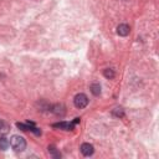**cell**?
Masks as SVG:
<instances>
[{"label":"cell","instance_id":"obj_7","mask_svg":"<svg viewBox=\"0 0 159 159\" xmlns=\"http://www.w3.org/2000/svg\"><path fill=\"white\" fill-rule=\"evenodd\" d=\"M91 92L94 96H98L101 93V86H99V83H92L91 84Z\"/></svg>","mask_w":159,"mask_h":159},{"label":"cell","instance_id":"obj_8","mask_svg":"<svg viewBox=\"0 0 159 159\" xmlns=\"http://www.w3.org/2000/svg\"><path fill=\"white\" fill-rule=\"evenodd\" d=\"M103 75H104V77H106V78L112 80V78L114 77V71H113L112 68H106V70L103 71Z\"/></svg>","mask_w":159,"mask_h":159},{"label":"cell","instance_id":"obj_6","mask_svg":"<svg viewBox=\"0 0 159 159\" xmlns=\"http://www.w3.org/2000/svg\"><path fill=\"white\" fill-rule=\"evenodd\" d=\"M9 145H10V142L5 137H0V149L1 150H6Z\"/></svg>","mask_w":159,"mask_h":159},{"label":"cell","instance_id":"obj_2","mask_svg":"<svg viewBox=\"0 0 159 159\" xmlns=\"http://www.w3.org/2000/svg\"><path fill=\"white\" fill-rule=\"evenodd\" d=\"M73 103H75V106L77 107V108H84L87 104H88V98H87V96L86 94H83V93H78V94H76V97H75V99H73Z\"/></svg>","mask_w":159,"mask_h":159},{"label":"cell","instance_id":"obj_9","mask_svg":"<svg viewBox=\"0 0 159 159\" xmlns=\"http://www.w3.org/2000/svg\"><path fill=\"white\" fill-rule=\"evenodd\" d=\"M9 129H10V127H9L6 123L0 122V133H1V134H6V133L9 132Z\"/></svg>","mask_w":159,"mask_h":159},{"label":"cell","instance_id":"obj_4","mask_svg":"<svg viewBox=\"0 0 159 159\" xmlns=\"http://www.w3.org/2000/svg\"><path fill=\"white\" fill-rule=\"evenodd\" d=\"M129 31H130V29H129V26H128L127 24H120V25L117 27V32H118V35H120V36H127V35L129 34Z\"/></svg>","mask_w":159,"mask_h":159},{"label":"cell","instance_id":"obj_3","mask_svg":"<svg viewBox=\"0 0 159 159\" xmlns=\"http://www.w3.org/2000/svg\"><path fill=\"white\" fill-rule=\"evenodd\" d=\"M93 152H94V149H93V145H92V144H89V143H83V144L81 145V153H82L84 157L92 155Z\"/></svg>","mask_w":159,"mask_h":159},{"label":"cell","instance_id":"obj_1","mask_svg":"<svg viewBox=\"0 0 159 159\" xmlns=\"http://www.w3.org/2000/svg\"><path fill=\"white\" fill-rule=\"evenodd\" d=\"M10 145L15 152H22L26 148V142L20 135H12L10 139Z\"/></svg>","mask_w":159,"mask_h":159},{"label":"cell","instance_id":"obj_5","mask_svg":"<svg viewBox=\"0 0 159 159\" xmlns=\"http://www.w3.org/2000/svg\"><path fill=\"white\" fill-rule=\"evenodd\" d=\"M73 124H75V123L61 122V123H56V124H53V127H56V128H62V129H66V130H70V129L73 128Z\"/></svg>","mask_w":159,"mask_h":159},{"label":"cell","instance_id":"obj_10","mask_svg":"<svg viewBox=\"0 0 159 159\" xmlns=\"http://www.w3.org/2000/svg\"><path fill=\"white\" fill-rule=\"evenodd\" d=\"M48 152H51V153L53 154V157H57V158L61 157V154H60L58 152H56V148H55L53 145H50V147H48Z\"/></svg>","mask_w":159,"mask_h":159}]
</instances>
